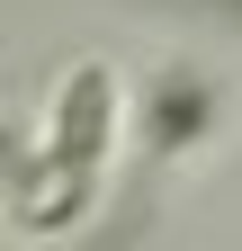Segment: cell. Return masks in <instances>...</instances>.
Wrapping results in <instances>:
<instances>
[{"label": "cell", "instance_id": "cell-1", "mask_svg": "<svg viewBox=\"0 0 242 251\" xmlns=\"http://www.w3.org/2000/svg\"><path fill=\"white\" fill-rule=\"evenodd\" d=\"M117 144V72L108 63H72L54 81V135H45V171H72L90 179Z\"/></svg>", "mask_w": 242, "mask_h": 251}, {"label": "cell", "instance_id": "cell-2", "mask_svg": "<svg viewBox=\"0 0 242 251\" xmlns=\"http://www.w3.org/2000/svg\"><path fill=\"white\" fill-rule=\"evenodd\" d=\"M144 117H153V144H162V152L197 144L206 126H216V81H197V72H162L153 90H144Z\"/></svg>", "mask_w": 242, "mask_h": 251}, {"label": "cell", "instance_id": "cell-3", "mask_svg": "<svg viewBox=\"0 0 242 251\" xmlns=\"http://www.w3.org/2000/svg\"><path fill=\"white\" fill-rule=\"evenodd\" d=\"M224 9H242V0H224Z\"/></svg>", "mask_w": 242, "mask_h": 251}]
</instances>
